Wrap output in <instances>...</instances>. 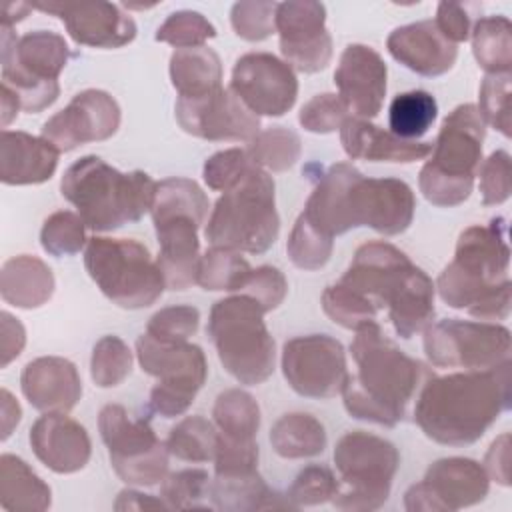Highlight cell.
Listing matches in <instances>:
<instances>
[{
  "mask_svg": "<svg viewBox=\"0 0 512 512\" xmlns=\"http://www.w3.org/2000/svg\"><path fill=\"white\" fill-rule=\"evenodd\" d=\"M210 476L200 468H186L166 474L160 484V498L170 510H198L212 508Z\"/></svg>",
  "mask_w": 512,
  "mask_h": 512,
  "instance_id": "cell-43",
  "label": "cell"
},
{
  "mask_svg": "<svg viewBox=\"0 0 512 512\" xmlns=\"http://www.w3.org/2000/svg\"><path fill=\"white\" fill-rule=\"evenodd\" d=\"M34 10L58 16L70 38L90 48H122L136 38V22L118 4L96 2H32Z\"/></svg>",
  "mask_w": 512,
  "mask_h": 512,
  "instance_id": "cell-22",
  "label": "cell"
},
{
  "mask_svg": "<svg viewBox=\"0 0 512 512\" xmlns=\"http://www.w3.org/2000/svg\"><path fill=\"white\" fill-rule=\"evenodd\" d=\"M252 272L250 262L242 256V252L210 246L198 264V278L204 290L210 292H238Z\"/></svg>",
  "mask_w": 512,
  "mask_h": 512,
  "instance_id": "cell-39",
  "label": "cell"
},
{
  "mask_svg": "<svg viewBox=\"0 0 512 512\" xmlns=\"http://www.w3.org/2000/svg\"><path fill=\"white\" fill-rule=\"evenodd\" d=\"M354 332L350 352L356 370L348 372L342 390L344 408L356 420L394 428L412 414L420 388L434 372L384 336L376 320Z\"/></svg>",
  "mask_w": 512,
  "mask_h": 512,
  "instance_id": "cell-2",
  "label": "cell"
},
{
  "mask_svg": "<svg viewBox=\"0 0 512 512\" xmlns=\"http://www.w3.org/2000/svg\"><path fill=\"white\" fill-rule=\"evenodd\" d=\"M20 388L28 404L44 414H68L82 398L78 368L62 356L30 360L20 374Z\"/></svg>",
  "mask_w": 512,
  "mask_h": 512,
  "instance_id": "cell-26",
  "label": "cell"
},
{
  "mask_svg": "<svg viewBox=\"0 0 512 512\" xmlns=\"http://www.w3.org/2000/svg\"><path fill=\"white\" fill-rule=\"evenodd\" d=\"M510 366L430 376L420 388L412 416L426 438L444 446L478 442L512 406Z\"/></svg>",
  "mask_w": 512,
  "mask_h": 512,
  "instance_id": "cell-3",
  "label": "cell"
},
{
  "mask_svg": "<svg viewBox=\"0 0 512 512\" xmlns=\"http://www.w3.org/2000/svg\"><path fill=\"white\" fill-rule=\"evenodd\" d=\"M100 438L116 476L132 486H154L168 474V448L148 418H132L120 404H106L98 414Z\"/></svg>",
  "mask_w": 512,
  "mask_h": 512,
  "instance_id": "cell-13",
  "label": "cell"
},
{
  "mask_svg": "<svg viewBox=\"0 0 512 512\" xmlns=\"http://www.w3.org/2000/svg\"><path fill=\"white\" fill-rule=\"evenodd\" d=\"M0 102H2V112H0L2 128L6 130L8 124L18 116V110H22V106H20L18 96L8 86H4V84L0 86Z\"/></svg>",
  "mask_w": 512,
  "mask_h": 512,
  "instance_id": "cell-63",
  "label": "cell"
},
{
  "mask_svg": "<svg viewBox=\"0 0 512 512\" xmlns=\"http://www.w3.org/2000/svg\"><path fill=\"white\" fill-rule=\"evenodd\" d=\"M216 444L218 428L200 414L180 420L166 438V448L172 456L194 464L214 460Z\"/></svg>",
  "mask_w": 512,
  "mask_h": 512,
  "instance_id": "cell-41",
  "label": "cell"
},
{
  "mask_svg": "<svg viewBox=\"0 0 512 512\" xmlns=\"http://www.w3.org/2000/svg\"><path fill=\"white\" fill-rule=\"evenodd\" d=\"M56 288L50 266L30 254L8 258L0 270V296L6 304L32 310L46 304Z\"/></svg>",
  "mask_w": 512,
  "mask_h": 512,
  "instance_id": "cell-30",
  "label": "cell"
},
{
  "mask_svg": "<svg viewBox=\"0 0 512 512\" xmlns=\"http://www.w3.org/2000/svg\"><path fill=\"white\" fill-rule=\"evenodd\" d=\"M158 42H166L178 48H196L206 46L210 38H216V28L208 18L194 10L172 12L156 30L154 36Z\"/></svg>",
  "mask_w": 512,
  "mask_h": 512,
  "instance_id": "cell-47",
  "label": "cell"
},
{
  "mask_svg": "<svg viewBox=\"0 0 512 512\" xmlns=\"http://www.w3.org/2000/svg\"><path fill=\"white\" fill-rule=\"evenodd\" d=\"M484 138L486 124L476 104L466 102L448 112L418 174V188L432 206L452 208L470 198Z\"/></svg>",
  "mask_w": 512,
  "mask_h": 512,
  "instance_id": "cell-5",
  "label": "cell"
},
{
  "mask_svg": "<svg viewBox=\"0 0 512 512\" xmlns=\"http://www.w3.org/2000/svg\"><path fill=\"white\" fill-rule=\"evenodd\" d=\"M510 246L506 218L496 216L486 226L474 224L460 232L454 258L436 278L444 304L468 310L502 282L510 280Z\"/></svg>",
  "mask_w": 512,
  "mask_h": 512,
  "instance_id": "cell-8",
  "label": "cell"
},
{
  "mask_svg": "<svg viewBox=\"0 0 512 512\" xmlns=\"http://www.w3.org/2000/svg\"><path fill=\"white\" fill-rule=\"evenodd\" d=\"M480 194L484 206H498L510 198L512 192V162L506 150L492 152L478 168Z\"/></svg>",
  "mask_w": 512,
  "mask_h": 512,
  "instance_id": "cell-54",
  "label": "cell"
},
{
  "mask_svg": "<svg viewBox=\"0 0 512 512\" xmlns=\"http://www.w3.org/2000/svg\"><path fill=\"white\" fill-rule=\"evenodd\" d=\"M326 442L324 424L306 412L284 414L270 428L272 450L286 460L318 456L324 452Z\"/></svg>",
  "mask_w": 512,
  "mask_h": 512,
  "instance_id": "cell-35",
  "label": "cell"
},
{
  "mask_svg": "<svg viewBox=\"0 0 512 512\" xmlns=\"http://www.w3.org/2000/svg\"><path fill=\"white\" fill-rule=\"evenodd\" d=\"M254 162L250 160L244 148H226L212 154L202 168V178L206 186L214 192H224L232 184H236Z\"/></svg>",
  "mask_w": 512,
  "mask_h": 512,
  "instance_id": "cell-53",
  "label": "cell"
},
{
  "mask_svg": "<svg viewBox=\"0 0 512 512\" xmlns=\"http://www.w3.org/2000/svg\"><path fill=\"white\" fill-rule=\"evenodd\" d=\"M26 344V330L18 318L10 312H0V368H6L20 356Z\"/></svg>",
  "mask_w": 512,
  "mask_h": 512,
  "instance_id": "cell-59",
  "label": "cell"
},
{
  "mask_svg": "<svg viewBox=\"0 0 512 512\" xmlns=\"http://www.w3.org/2000/svg\"><path fill=\"white\" fill-rule=\"evenodd\" d=\"M0 422H2V442L8 440V436L12 434V430L18 426L20 418H22V408L18 404V400L6 390H0Z\"/></svg>",
  "mask_w": 512,
  "mask_h": 512,
  "instance_id": "cell-62",
  "label": "cell"
},
{
  "mask_svg": "<svg viewBox=\"0 0 512 512\" xmlns=\"http://www.w3.org/2000/svg\"><path fill=\"white\" fill-rule=\"evenodd\" d=\"M60 152L42 136L22 130L0 134V180L6 186H28L50 180Z\"/></svg>",
  "mask_w": 512,
  "mask_h": 512,
  "instance_id": "cell-29",
  "label": "cell"
},
{
  "mask_svg": "<svg viewBox=\"0 0 512 512\" xmlns=\"http://www.w3.org/2000/svg\"><path fill=\"white\" fill-rule=\"evenodd\" d=\"M168 72L178 98H202L222 88L220 56L208 46L174 50Z\"/></svg>",
  "mask_w": 512,
  "mask_h": 512,
  "instance_id": "cell-32",
  "label": "cell"
},
{
  "mask_svg": "<svg viewBox=\"0 0 512 512\" xmlns=\"http://www.w3.org/2000/svg\"><path fill=\"white\" fill-rule=\"evenodd\" d=\"M264 314L260 304L246 294L222 298L210 308L206 334L224 370L246 386H258L274 372L276 346Z\"/></svg>",
  "mask_w": 512,
  "mask_h": 512,
  "instance_id": "cell-7",
  "label": "cell"
},
{
  "mask_svg": "<svg viewBox=\"0 0 512 512\" xmlns=\"http://www.w3.org/2000/svg\"><path fill=\"white\" fill-rule=\"evenodd\" d=\"M334 250V238L320 232L300 214L290 230L286 252L290 262L300 270H320L328 264Z\"/></svg>",
  "mask_w": 512,
  "mask_h": 512,
  "instance_id": "cell-42",
  "label": "cell"
},
{
  "mask_svg": "<svg viewBox=\"0 0 512 512\" xmlns=\"http://www.w3.org/2000/svg\"><path fill=\"white\" fill-rule=\"evenodd\" d=\"M142 372L158 382L150 390L148 408L162 418L184 414L208 378V362L198 344L158 342L146 332L136 340Z\"/></svg>",
  "mask_w": 512,
  "mask_h": 512,
  "instance_id": "cell-12",
  "label": "cell"
},
{
  "mask_svg": "<svg viewBox=\"0 0 512 512\" xmlns=\"http://www.w3.org/2000/svg\"><path fill=\"white\" fill-rule=\"evenodd\" d=\"M250 160L266 172H286L302 154L300 136L286 126L260 130L246 148Z\"/></svg>",
  "mask_w": 512,
  "mask_h": 512,
  "instance_id": "cell-40",
  "label": "cell"
},
{
  "mask_svg": "<svg viewBox=\"0 0 512 512\" xmlns=\"http://www.w3.org/2000/svg\"><path fill=\"white\" fill-rule=\"evenodd\" d=\"M258 444L256 438L240 440L218 432V444L214 452V474H244L258 470Z\"/></svg>",
  "mask_w": 512,
  "mask_h": 512,
  "instance_id": "cell-55",
  "label": "cell"
},
{
  "mask_svg": "<svg viewBox=\"0 0 512 512\" xmlns=\"http://www.w3.org/2000/svg\"><path fill=\"white\" fill-rule=\"evenodd\" d=\"M122 112L116 98L104 90L88 88L78 92L68 106L48 118L42 126L46 138L60 154L72 152L88 142H102L120 128Z\"/></svg>",
  "mask_w": 512,
  "mask_h": 512,
  "instance_id": "cell-19",
  "label": "cell"
},
{
  "mask_svg": "<svg viewBox=\"0 0 512 512\" xmlns=\"http://www.w3.org/2000/svg\"><path fill=\"white\" fill-rule=\"evenodd\" d=\"M422 346L436 368L490 370L510 360L512 336L498 322L444 318L424 328Z\"/></svg>",
  "mask_w": 512,
  "mask_h": 512,
  "instance_id": "cell-14",
  "label": "cell"
},
{
  "mask_svg": "<svg viewBox=\"0 0 512 512\" xmlns=\"http://www.w3.org/2000/svg\"><path fill=\"white\" fill-rule=\"evenodd\" d=\"M132 350L118 336H102L90 356V376L98 388H114L132 372Z\"/></svg>",
  "mask_w": 512,
  "mask_h": 512,
  "instance_id": "cell-45",
  "label": "cell"
},
{
  "mask_svg": "<svg viewBox=\"0 0 512 512\" xmlns=\"http://www.w3.org/2000/svg\"><path fill=\"white\" fill-rule=\"evenodd\" d=\"M84 268L98 290L124 310L148 308L166 290L156 260L132 238L92 236L84 248Z\"/></svg>",
  "mask_w": 512,
  "mask_h": 512,
  "instance_id": "cell-10",
  "label": "cell"
},
{
  "mask_svg": "<svg viewBox=\"0 0 512 512\" xmlns=\"http://www.w3.org/2000/svg\"><path fill=\"white\" fill-rule=\"evenodd\" d=\"M68 58L70 48L56 32L34 30L18 38L12 26H0L2 84L18 96L24 112L38 114L58 100V76Z\"/></svg>",
  "mask_w": 512,
  "mask_h": 512,
  "instance_id": "cell-9",
  "label": "cell"
},
{
  "mask_svg": "<svg viewBox=\"0 0 512 512\" xmlns=\"http://www.w3.org/2000/svg\"><path fill=\"white\" fill-rule=\"evenodd\" d=\"M414 270L416 264L406 252L390 242L372 240L354 252L350 266L338 282L360 294L380 312L398 298Z\"/></svg>",
  "mask_w": 512,
  "mask_h": 512,
  "instance_id": "cell-20",
  "label": "cell"
},
{
  "mask_svg": "<svg viewBox=\"0 0 512 512\" xmlns=\"http://www.w3.org/2000/svg\"><path fill=\"white\" fill-rule=\"evenodd\" d=\"M276 32L284 62L302 74H316L332 60L326 6L314 0H288L276 6Z\"/></svg>",
  "mask_w": 512,
  "mask_h": 512,
  "instance_id": "cell-17",
  "label": "cell"
},
{
  "mask_svg": "<svg viewBox=\"0 0 512 512\" xmlns=\"http://www.w3.org/2000/svg\"><path fill=\"white\" fill-rule=\"evenodd\" d=\"M156 184L142 170L120 172L90 154L66 168L60 194L76 208L90 230L112 232L138 222L152 210Z\"/></svg>",
  "mask_w": 512,
  "mask_h": 512,
  "instance_id": "cell-4",
  "label": "cell"
},
{
  "mask_svg": "<svg viewBox=\"0 0 512 512\" xmlns=\"http://www.w3.org/2000/svg\"><path fill=\"white\" fill-rule=\"evenodd\" d=\"M28 442L34 456L56 474H74L82 470L92 454V442L86 428L60 412L40 416L30 426Z\"/></svg>",
  "mask_w": 512,
  "mask_h": 512,
  "instance_id": "cell-25",
  "label": "cell"
},
{
  "mask_svg": "<svg viewBox=\"0 0 512 512\" xmlns=\"http://www.w3.org/2000/svg\"><path fill=\"white\" fill-rule=\"evenodd\" d=\"M148 508H166L162 498L152 494H142L138 490H122L114 502V510H148Z\"/></svg>",
  "mask_w": 512,
  "mask_h": 512,
  "instance_id": "cell-61",
  "label": "cell"
},
{
  "mask_svg": "<svg viewBox=\"0 0 512 512\" xmlns=\"http://www.w3.org/2000/svg\"><path fill=\"white\" fill-rule=\"evenodd\" d=\"M510 294H512V282L506 280L500 286H496L492 292H488L484 298H480L476 304H472L466 312L482 322L506 320L510 314Z\"/></svg>",
  "mask_w": 512,
  "mask_h": 512,
  "instance_id": "cell-58",
  "label": "cell"
},
{
  "mask_svg": "<svg viewBox=\"0 0 512 512\" xmlns=\"http://www.w3.org/2000/svg\"><path fill=\"white\" fill-rule=\"evenodd\" d=\"M158 256L156 264L164 276L168 290H186L196 284L200 264L198 230L204 224L190 214L152 216Z\"/></svg>",
  "mask_w": 512,
  "mask_h": 512,
  "instance_id": "cell-24",
  "label": "cell"
},
{
  "mask_svg": "<svg viewBox=\"0 0 512 512\" xmlns=\"http://www.w3.org/2000/svg\"><path fill=\"white\" fill-rule=\"evenodd\" d=\"M200 312L190 304L166 306L154 312L146 324V334L158 342L178 344L188 342L190 336L198 332Z\"/></svg>",
  "mask_w": 512,
  "mask_h": 512,
  "instance_id": "cell-49",
  "label": "cell"
},
{
  "mask_svg": "<svg viewBox=\"0 0 512 512\" xmlns=\"http://www.w3.org/2000/svg\"><path fill=\"white\" fill-rule=\"evenodd\" d=\"M236 294H246L254 298L260 304V308L268 314L284 302L288 294V282L276 266L264 264V266L252 268L248 280Z\"/></svg>",
  "mask_w": 512,
  "mask_h": 512,
  "instance_id": "cell-56",
  "label": "cell"
},
{
  "mask_svg": "<svg viewBox=\"0 0 512 512\" xmlns=\"http://www.w3.org/2000/svg\"><path fill=\"white\" fill-rule=\"evenodd\" d=\"M510 80L512 72L508 74H486L480 90H478V112L484 124H490L502 136L510 138Z\"/></svg>",
  "mask_w": 512,
  "mask_h": 512,
  "instance_id": "cell-48",
  "label": "cell"
},
{
  "mask_svg": "<svg viewBox=\"0 0 512 512\" xmlns=\"http://www.w3.org/2000/svg\"><path fill=\"white\" fill-rule=\"evenodd\" d=\"M416 196L400 178H366L348 162L332 164L314 184L302 214L326 236L368 226L382 236L406 232Z\"/></svg>",
  "mask_w": 512,
  "mask_h": 512,
  "instance_id": "cell-1",
  "label": "cell"
},
{
  "mask_svg": "<svg viewBox=\"0 0 512 512\" xmlns=\"http://www.w3.org/2000/svg\"><path fill=\"white\" fill-rule=\"evenodd\" d=\"M214 426L220 434L230 438H256L260 428V406L256 398L240 388L220 392L212 406Z\"/></svg>",
  "mask_w": 512,
  "mask_h": 512,
  "instance_id": "cell-37",
  "label": "cell"
},
{
  "mask_svg": "<svg viewBox=\"0 0 512 512\" xmlns=\"http://www.w3.org/2000/svg\"><path fill=\"white\" fill-rule=\"evenodd\" d=\"M438 116V102L426 90H408L396 94L388 108L390 132L404 140L422 138Z\"/></svg>",
  "mask_w": 512,
  "mask_h": 512,
  "instance_id": "cell-38",
  "label": "cell"
},
{
  "mask_svg": "<svg viewBox=\"0 0 512 512\" xmlns=\"http://www.w3.org/2000/svg\"><path fill=\"white\" fill-rule=\"evenodd\" d=\"M30 10H34L28 2H4L2 6V16H0V26H12L22 22Z\"/></svg>",
  "mask_w": 512,
  "mask_h": 512,
  "instance_id": "cell-64",
  "label": "cell"
},
{
  "mask_svg": "<svg viewBox=\"0 0 512 512\" xmlns=\"http://www.w3.org/2000/svg\"><path fill=\"white\" fill-rule=\"evenodd\" d=\"M340 144L348 158L366 162H400L410 164L426 160L432 152L430 142L404 140L370 120L348 116L340 128Z\"/></svg>",
  "mask_w": 512,
  "mask_h": 512,
  "instance_id": "cell-28",
  "label": "cell"
},
{
  "mask_svg": "<svg viewBox=\"0 0 512 512\" xmlns=\"http://www.w3.org/2000/svg\"><path fill=\"white\" fill-rule=\"evenodd\" d=\"M282 376L304 398L330 400L342 394L348 380L344 346L328 334L296 336L284 342Z\"/></svg>",
  "mask_w": 512,
  "mask_h": 512,
  "instance_id": "cell-15",
  "label": "cell"
},
{
  "mask_svg": "<svg viewBox=\"0 0 512 512\" xmlns=\"http://www.w3.org/2000/svg\"><path fill=\"white\" fill-rule=\"evenodd\" d=\"M332 458L338 470V490L330 500L334 508L372 512L386 504L400 466V452L390 440L354 430L336 442Z\"/></svg>",
  "mask_w": 512,
  "mask_h": 512,
  "instance_id": "cell-11",
  "label": "cell"
},
{
  "mask_svg": "<svg viewBox=\"0 0 512 512\" xmlns=\"http://www.w3.org/2000/svg\"><path fill=\"white\" fill-rule=\"evenodd\" d=\"M434 282L430 276L416 268L410 276L404 290L398 294V298L386 308L388 320L396 332V336L410 340L418 332H424L426 326L434 320Z\"/></svg>",
  "mask_w": 512,
  "mask_h": 512,
  "instance_id": "cell-34",
  "label": "cell"
},
{
  "mask_svg": "<svg viewBox=\"0 0 512 512\" xmlns=\"http://www.w3.org/2000/svg\"><path fill=\"white\" fill-rule=\"evenodd\" d=\"M210 504L224 512H252L270 508H294L290 500L274 492L258 470L244 474H214L210 482Z\"/></svg>",
  "mask_w": 512,
  "mask_h": 512,
  "instance_id": "cell-31",
  "label": "cell"
},
{
  "mask_svg": "<svg viewBox=\"0 0 512 512\" xmlns=\"http://www.w3.org/2000/svg\"><path fill=\"white\" fill-rule=\"evenodd\" d=\"M228 88L258 118L284 116L298 98L296 72L270 52L240 56L232 68Z\"/></svg>",
  "mask_w": 512,
  "mask_h": 512,
  "instance_id": "cell-18",
  "label": "cell"
},
{
  "mask_svg": "<svg viewBox=\"0 0 512 512\" xmlns=\"http://www.w3.org/2000/svg\"><path fill=\"white\" fill-rule=\"evenodd\" d=\"M350 116L346 104L338 94L322 92L312 96L298 112V122L312 134H330L342 128Z\"/></svg>",
  "mask_w": 512,
  "mask_h": 512,
  "instance_id": "cell-52",
  "label": "cell"
},
{
  "mask_svg": "<svg viewBox=\"0 0 512 512\" xmlns=\"http://www.w3.org/2000/svg\"><path fill=\"white\" fill-rule=\"evenodd\" d=\"M280 234L276 184L270 172L252 166L214 202L204 236L212 246L264 254Z\"/></svg>",
  "mask_w": 512,
  "mask_h": 512,
  "instance_id": "cell-6",
  "label": "cell"
},
{
  "mask_svg": "<svg viewBox=\"0 0 512 512\" xmlns=\"http://www.w3.org/2000/svg\"><path fill=\"white\" fill-rule=\"evenodd\" d=\"M484 470L490 480L500 486H510V434H500L484 456Z\"/></svg>",
  "mask_w": 512,
  "mask_h": 512,
  "instance_id": "cell-60",
  "label": "cell"
},
{
  "mask_svg": "<svg viewBox=\"0 0 512 512\" xmlns=\"http://www.w3.org/2000/svg\"><path fill=\"white\" fill-rule=\"evenodd\" d=\"M86 224L78 212L58 210L50 214L40 230V246L46 254L54 258L72 256L86 248Z\"/></svg>",
  "mask_w": 512,
  "mask_h": 512,
  "instance_id": "cell-44",
  "label": "cell"
},
{
  "mask_svg": "<svg viewBox=\"0 0 512 512\" xmlns=\"http://www.w3.org/2000/svg\"><path fill=\"white\" fill-rule=\"evenodd\" d=\"M336 490L338 478L334 472L322 464H310L296 474L294 482L286 490V498L294 508L318 506L330 502Z\"/></svg>",
  "mask_w": 512,
  "mask_h": 512,
  "instance_id": "cell-51",
  "label": "cell"
},
{
  "mask_svg": "<svg viewBox=\"0 0 512 512\" xmlns=\"http://www.w3.org/2000/svg\"><path fill=\"white\" fill-rule=\"evenodd\" d=\"M322 310L334 324L346 330H358L378 316V310L368 300L340 282L326 286L322 292Z\"/></svg>",
  "mask_w": 512,
  "mask_h": 512,
  "instance_id": "cell-46",
  "label": "cell"
},
{
  "mask_svg": "<svg viewBox=\"0 0 512 512\" xmlns=\"http://www.w3.org/2000/svg\"><path fill=\"white\" fill-rule=\"evenodd\" d=\"M388 68L382 56L366 44H348L334 70L338 96L350 116L370 120L378 116L386 96Z\"/></svg>",
  "mask_w": 512,
  "mask_h": 512,
  "instance_id": "cell-23",
  "label": "cell"
},
{
  "mask_svg": "<svg viewBox=\"0 0 512 512\" xmlns=\"http://www.w3.org/2000/svg\"><path fill=\"white\" fill-rule=\"evenodd\" d=\"M276 6L278 2L242 0L230 10V24L238 38L246 42H262L276 32Z\"/></svg>",
  "mask_w": 512,
  "mask_h": 512,
  "instance_id": "cell-50",
  "label": "cell"
},
{
  "mask_svg": "<svg viewBox=\"0 0 512 512\" xmlns=\"http://www.w3.org/2000/svg\"><path fill=\"white\" fill-rule=\"evenodd\" d=\"M52 504L50 486L14 454L0 456V506L10 512H42Z\"/></svg>",
  "mask_w": 512,
  "mask_h": 512,
  "instance_id": "cell-33",
  "label": "cell"
},
{
  "mask_svg": "<svg viewBox=\"0 0 512 512\" xmlns=\"http://www.w3.org/2000/svg\"><path fill=\"white\" fill-rule=\"evenodd\" d=\"M472 54L486 74H508L512 70V24L506 16L494 14L474 22Z\"/></svg>",
  "mask_w": 512,
  "mask_h": 512,
  "instance_id": "cell-36",
  "label": "cell"
},
{
  "mask_svg": "<svg viewBox=\"0 0 512 512\" xmlns=\"http://www.w3.org/2000/svg\"><path fill=\"white\" fill-rule=\"evenodd\" d=\"M478 4H468V2H440L436 8V18L434 24L440 30V34L450 40L452 44H460L470 40L472 32V16L474 10H478Z\"/></svg>",
  "mask_w": 512,
  "mask_h": 512,
  "instance_id": "cell-57",
  "label": "cell"
},
{
  "mask_svg": "<svg viewBox=\"0 0 512 512\" xmlns=\"http://www.w3.org/2000/svg\"><path fill=\"white\" fill-rule=\"evenodd\" d=\"M386 48L396 62L426 78L446 74L458 58V46L440 34L434 20L394 28L386 38Z\"/></svg>",
  "mask_w": 512,
  "mask_h": 512,
  "instance_id": "cell-27",
  "label": "cell"
},
{
  "mask_svg": "<svg viewBox=\"0 0 512 512\" xmlns=\"http://www.w3.org/2000/svg\"><path fill=\"white\" fill-rule=\"evenodd\" d=\"M174 114L186 134L210 142H250L262 128L260 118L230 88L192 100L178 98Z\"/></svg>",
  "mask_w": 512,
  "mask_h": 512,
  "instance_id": "cell-21",
  "label": "cell"
},
{
  "mask_svg": "<svg viewBox=\"0 0 512 512\" xmlns=\"http://www.w3.org/2000/svg\"><path fill=\"white\" fill-rule=\"evenodd\" d=\"M490 490L484 466L472 458L450 456L432 462L424 478L404 494L408 512H456L480 504Z\"/></svg>",
  "mask_w": 512,
  "mask_h": 512,
  "instance_id": "cell-16",
  "label": "cell"
}]
</instances>
